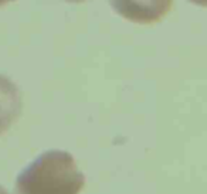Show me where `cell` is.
I'll return each instance as SVG.
<instances>
[{
  "instance_id": "cell-1",
  "label": "cell",
  "mask_w": 207,
  "mask_h": 194,
  "mask_svg": "<svg viewBox=\"0 0 207 194\" xmlns=\"http://www.w3.org/2000/svg\"><path fill=\"white\" fill-rule=\"evenodd\" d=\"M85 176L73 154L51 149L41 153L16 179V194H80Z\"/></svg>"
},
{
  "instance_id": "cell-2",
  "label": "cell",
  "mask_w": 207,
  "mask_h": 194,
  "mask_svg": "<svg viewBox=\"0 0 207 194\" xmlns=\"http://www.w3.org/2000/svg\"><path fill=\"white\" fill-rule=\"evenodd\" d=\"M115 13L138 24L159 21L170 10L173 0H108Z\"/></svg>"
},
{
  "instance_id": "cell-3",
  "label": "cell",
  "mask_w": 207,
  "mask_h": 194,
  "mask_svg": "<svg viewBox=\"0 0 207 194\" xmlns=\"http://www.w3.org/2000/svg\"><path fill=\"white\" fill-rule=\"evenodd\" d=\"M23 109V98L19 87L9 77L0 74V136L19 119Z\"/></svg>"
},
{
  "instance_id": "cell-4",
  "label": "cell",
  "mask_w": 207,
  "mask_h": 194,
  "mask_svg": "<svg viewBox=\"0 0 207 194\" xmlns=\"http://www.w3.org/2000/svg\"><path fill=\"white\" fill-rule=\"evenodd\" d=\"M189 2H192L193 4H197V6L207 7V0H189Z\"/></svg>"
},
{
  "instance_id": "cell-5",
  "label": "cell",
  "mask_w": 207,
  "mask_h": 194,
  "mask_svg": "<svg viewBox=\"0 0 207 194\" xmlns=\"http://www.w3.org/2000/svg\"><path fill=\"white\" fill-rule=\"evenodd\" d=\"M64 2H68V3H82V2H87V0H64Z\"/></svg>"
},
{
  "instance_id": "cell-6",
  "label": "cell",
  "mask_w": 207,
  "mask_h": 194,
  "mask_svg": "<svg viewBox=\"0 0 207 194\" xmlns=\"http://www.w3.org/2000/svg\"><path fill=\"white\" fill-rule=\"evenodd\" d=\"M0 194H10V193H9V191H7L6 188H4L3 186H2V184H0Z\"/></svg>"
},
{
  "instance_id": "cell-7",
  "label": "cell",
  "mask_w": 207,
  "mask_h": 194,
  "mask_svg": "<svg viewBox=\"0 0 207 194\" xmlns=\"http://www.w3.org/2000/svg\"><path fill=\"white\" fill-rule=\"evenodd\" d=\"M9 2H11V0H0V7L4 6L6 3H9Z\"/></svg>"
}]
</instances>
